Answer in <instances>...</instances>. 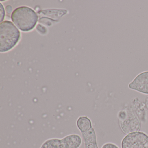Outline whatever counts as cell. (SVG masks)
<instances>
[{
	"label": "cell",
	"instance_id": "9c48e42d",
	"mask_svg": "<svg viewBox=\"0 0 148 148\" xmlns=\"http://www.w3.org/2000/svg\"><path fill=\"white\" fill-rule=\"evenodd\" d=\"M102 148H119V147L115 144L108 143L104 144Z\"/></svg>",
	"mask_w": 148,
	"mask_h": 148
},
{
	"label": "cell",
	"instance_id": "277c9868",
	"mask_svg": "<svg viewBox=\"0 0 148 148\" xmlns=\"http://www.w3.org/2000/svg\"><path fill=\"white\" fill-rule=\"evenodd\" d=\"M81 144V137L78 134H72L62 138L47 139L43 143L40 148H79Z\"/></svg>",
	"mask_w": 148,
	"mask_h": 148
},
{
	"label": "cell",
	"instance_id": "6da1fadb",
	"mask_svg": "<svg viewBox=\"0 0 148 148\" xmlns=\"http://www.w3.org/2000/svg\"><path fill=\"white\" fill-rule=\"evenodd\" d=\"M11 19L20 30L27 32L32 31L36 26L38 16L31 8L21 6L14 9L11 15Z\"/></svg>",
	"mask_w": 148,
	"mask_h": 148
},
{
	"label": "cell",
	"instance_id": "7a4b0ae2",
	"mask_svg": "<svg viewBox=\"0 0 148 148\" xmlns=\"http://www.w3.org/2000/svg\"><path fill=\"white\" fill-rule=\"evenodd\" d=\"M21 33L14 24L9 21L0 24V52H6L12 49L19 41Z\"/></svg>",
	"mask_w": 148,
	"mask_h": 148
},
{
	"label": "cell",
	"instance_id": "ba28073f",
	"mask_svg": "<svg viewBox=\"0 0 148 148\" xmlns=\"http://www.w3.org/2000/svg\"><path fill=\"white\" fill-rule=\"evenodd\" d=\"M77 125L81 132L87 131L92 127L90 119L86 116H82L78 119Z\"/></svg>",
	"mask_w": 148,
	"mask_h": 148
},
{
	"label": "cell",
	"instance_id": "30bf717a",
	"mask_svg": "<svg viewBox=\"0 0 148 148\" xmlns=\"http://www.w3.org/2000/svg\"><path fill=\"white\" fill-rule=\"evenodd\" d=\"M0 8H1V13H0V15H1V22H2L3 21V20L4 19L5 16V9L3 7V5H2L1 3H0Z\"/></svg>",
	"mask_w": 148,
	"mask_h": 148
},
{
	"label": "cell",
	"instance_id": "8fae6325",
	"mask_svg": "<svg viewBox=\"0 0 148 148\" xmlns=\"http://www.w3.org/2000/svg\"><path fill=\"white\" fill-rule=\"evenodd\" d=\"M6 10L7 13L10 14L12 12V8L11 5H8L6 7Z\"/></svg>",
	"mask_w": 148,
	"mask_h": 148
},
{
	"label": "cell",
	"instance_id": "52a82bcc",
	"mask_svg": "<svg viewBox=\"0 0 148 148\" xmlns=\"http://www.w3.org/2000/svg\"><path fill=\"white\" fill-rule=\"evenodd\" d=\"M81 135L84 142L85 148H99L96 132L92 127L87 131L81 132Z\"/></svg>",
	"mask_w": 148,
	"mask_h": 148
},
{
	"label": "cell",
	"instance_id": "3957f363",
	"mask_svg": "<svg viewBox=\"0 0 148 148\" xmlns=\"http://www.w3.org/2000/svg\"><path fill=\"white\" fill-rule=\"evenodd\" d=\"M119 125L125 134L137 132L140 130L141 123L136 114L131 109L119 112L118 114Z\"/></svg>",
	"mask_w": 148,
	"mask_h": 148
},
{
	"label": "cell",
	"instance_id": "5b68a950",
	"mask_svg": "<svg viewBox=\"0 0 148 148\" xmlns=\"http://www.w3.org/2000/svg\"><path fill=\"white\" fill-rule=\"evenodd\" d=\"M122 148H148V136L143 132L126 135L122 141Z\"/></svg>",
	"mask_w": 148,
	"mask_h": 148
},
{
	"label": "cell",
	"instance_id": "8992f818",
	"mask_svg": "<svg viewBox=\"0 0 148 148\" xmlns=\"http://www.w3.org/2000/svg\"><path fill=\"white\" fill-rule=\"evenodd\" d=\"M130 89L148 94V71L141 73L129 84Z\"/></svg>",
	"mask_w": 148,
	"mask_h": 148
}]
</instances>
